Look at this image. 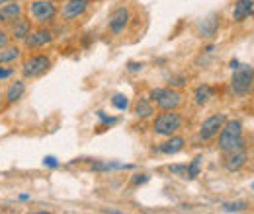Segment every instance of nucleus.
<instances>
[{"mask_svg":"<svg viewBox=\"0 0 254 214\" xmlns=\"http://www.w3.org/2000/svg\"><path fill=\"white\" fill-rule=\"evenodd\" d=\"M28 18L37 26H49L59 16V6L55 0H32L26 8Z\"/></svg>","mask_w":254,"mask_h":214,"instance_id":"f257e3e1","label":"nucleus"},{"mask_svg":"<svg viewBox=\"0 0 254 214\" xmlns=\"http://www.w3.org/2000/svg\"><path fill=\"white\" fill-rule=\"evenodd\" d=\"M241 148H245L241 121H237V119L225 121L221 132H219V150L223 154H229L235 152V150H241Z\"/></svg>","mask_w":254,"mask_h":214,"instance_id":"f03ea898","label":"nucleus"},{"mask_svg":"<svg viewBox=\"0 0 254 214\" xmlns=\"http://www.w3.org/2000/svg\"><path fill=\"white\" fill-rule=\"evenodd\" d=\"M53 66V61L49 55L45 53H30L26 59H22V66H20V72H22V78L24 80H35V78H41L43 74H47Z\"/></svg>","mask_w":254,"mask_h":214,"instance_id":"7ed1b4c3","label":"nucleus"},{"mask_svg":"<svg viewBox=\"0 0 254 214\" xmlns=\"http://www.w3.org/2000/svg\"><path fill=\"white\" fill-rule=\"evenodd\" d=\"M184 125V119L180 113H176V109H170V111H162L159 113L155 119H153V132L157 136H172L176 134Z\"/></svg>","mask_w":254,"mask_h":214,"instance_id":"20e7f679","label":"nucleus"},{"mask_svg":"<svg viewBox=\"0 0 254 214\" xmlns=\"http://www.w3.org/2000/svg\"><path fill=\"white\" fill-rule=\"evenodd\" d=\"M149 99L155 107H159L160 111H170V109H178L182 103V93L174 88H153L149 92Z\"/></svg>","mask_w":254,"mask_h":214,"instance_id":"39448f33","label":"nucleus"},{"mask_svg":"<svg viewBox=\"0 0 254 214\" xmlns=\"http://www.w3.org/2000/svg\"><path fill=\"white\" fill-rule=\"evenodd\" d=\"M254 82V68L251 64H239L231 78V90L237 95H247L253 90Z\"/></svg>","mask_w":254,"mask_h":214,"instance_id":"423d86ee","label":"nucleus"},{"mask_svg":"<svg viewBox=\"0 0 254 214\" xmlns=\"http://www.w3.org/2000/svg\"><path fill=\"white\" fill-rule=\"evenodd\" d=\"M55 35L53 31L49 30L47 26H37V28H32V31L28 33V37L22 41V49L26 51H39V49H45L53 43Z\"/></svg>","mask_w":254,"mask_h":214,"instance_id":"0eeeda50","label":"nucleus"},{"mask_svg":"<svg viewBox=\"0 0 254 214\" xmlns=\"http://www.w3.org/2000/svg\"><path fill=\"white\" fill-rule=\"evenodd\" d=\"M90 8V0H64L63 6L59 8V18L63 22H76L82 18Z\"/></svg>","mask_w":254,"mask_h":214,"instance_id":"6e6552de","label":"nucleus"},{"mask_svg":"<svg viewBox=\"0 0 254 214\" xmlns=\"http://www.w3.org/2000/svg\"><path fill=\"white\" fill-rule=\"evenodd\" d=\"M225 121H227V115H225V113H217V115L207 117L205 121L201 123V127H199V140H201V142L213 140V138L221 132Z\"/></svg>","mask_w":254,"mask_h":214,"instance_id":"1a4fd4ad","label":"nucleus"},{"mask_svg":"<svg viewBox=\"0 0 254 214\" xmlns=\"http://www.w3.org/2000/svg\"><path fill=\"white\" fill-rule=\"evenodd\" d=\"M129 20H131V12H129V8H126V6L116 8V10L110 14V18H108V31H110L112 35H120V33H124L127 28V24H129Z\"/></svg>","mask_w":254,"mask_h":214,"instance_id":"9d476101","label":"nucleus"},{"mask_svg":"<svg viewBox=\"0 0 254 214\" xmlns=\"http://www.w3.org/2000/svg\"><path fill=\"white\" fill-rule=\"evenodd\" d=\"M247 160H249V154H247L245 148H241V150H235V152L225 154L223 166H225V170H227V171L237 173V171H241V170L247 166Z\"/></svg>","mask_w":254,"mask_h":214,"instance_id":"9b49d317","label":"nucleus"},{"mask_svg":"<svg viewBox=\"0 0 254 214\" xmlns=\"http://www.w3.org/2000/svg\"><path fill=\"white\" fill-rule=\"evenodd\" d=\"M32 24H33V22L30 20V18H26V16L18 18L16 22H12V24L8 26V33H10L12 41L22 43V41L28 37V33L32 31Z\"/></svg>","mask_w":254,"mask_h":214,"instance_id":"f8f14e48","label":"nucleus"},{"mask_svg":"<svg viewBox=\"0 0 254 214\" xmlns=\"http://www.w3.org/2000/svg\"><path fill=\"white\" fill-rule=\"evenodd\" d=\"M26 90H28V86H26V80L24 78H18V80L10 82L8 88H6V92H4V103L6 105L18 103L26 95Z\"/></svg>","mask_w":254,"mask_h":214,"instance_id":"ddd939ff","label":"nucleus"},{"mask_svg":"<svg viewBox=\"0 0 254 214\" xmlns=\"http://www.w3.org/2000/svg\"><path fill=\"white\" fill-rule=\"evenodd\" d=\"M24 12H26V8H24L20 2L0 6V24H2V26H10V24L16 22L18 18H22Z\"/></svg>","mask_w":254,"mask_h":214,"instance_id":"4468645a","label":"nucleus"},{"mask_svg":"<svg viewBox=\"0 0 254 214\" xmlns=\"http://www.w3.org/2000/svg\"><path fill=\"white\" fill-rule=\"evenodd\" d=\"M184 144H186V140H184L182 136H176V134H172V136H168V138H166L162 144L155 146V148H153V152L172 156V154H178L180 150H184Z\"/></svg>","mask_w":254,"mask_h":214,"instance_id":"2eb2a0df","label":"nucleus"},{"mask_svg":"<svg viewBox=\"0 0 254 214\" xmlns=\"http://www.w3.org/2000/svg\"><path fill=\"white\" fill-rule=\"evenodd\" d=\"M219 16L217 14H211V16H207V18H203L199 24H197V33H199V37H203V39H209V37H213L215 33H217V28H219Z\"/></svg>","mask_w":254,"mask_h":214,"instance_id":"dca6fc26","label":"nucleus"},{"mask_svg":"<svg viewBox=\"0 0 254 214\" xmlns=\"http://www.w3.org/2000/svg\"><path fill=\"white\" fill-rule=\"evenodd\" d=\"M22 47L18 43H10L0 49V64H16L22 61Z\"/></svg>","mask_w":254,"mask_h":214,"instance_id":"f3484780","label":"nucleus"},{"mask_svg":"<svg viewBox=\"0 0 254 214\" xmlns=\"http://www.w3.org/2000/svg\"><path fill=\"white\" fill-rule=\"evenodd\" d=\"M254 12V0H237L233 6V20L243 22Z\"/></svg>","mask_w":254,"mask_h":214,"instance_id":"a211bd4d","label":"nucleus"},{"mask_svg":"<svg viewBox=\"0 0 254 214\" xmlns=\"http://www.w3.org/2000/svg\"><path fill=\"white\" fill-rule=\"evenodd\" d=\"M215 88L211 86V84H201V86H197L195 88V92H193V99H195V103L197 105H207L213 97H215Z\"/></svg>","mask_w":254,"mask_h":214,"instance_id":"6ab92c4d","label":"nucleus"},{"mask_svg":"<svg viewBox=\"0 0 254 214\" xmlns=\"http://www.w3.org/2000/svg\"><path fill=\"white\" fill-rule=\"evenodd\" d=\"M133 166L122 164V162H94L92 164V171L94 173H106V171H114V170H131Z\"/></svg>","mask_w":254,"mask_h":214,"instance_id":"aec40b11","label":"nucleus"},{"mask_svg":"<svg viewBox=\"0 0 254 214\" xmlns=\"http://www.w3.org/2000/svg\"><path fill=\"white\" fill-rule=\"evenodd\" d=\"M133 113H135L137 117L147 119V117H151V115L155 113V105L151 103L149 97H141V99H137V103H135V107H133Z\"/></svg>","mask_w":254,"mask_h":214,"instance_id":"412c9836","label":"nucleus"},{"mask_svg":"<svg viewBox=\"0 0 254 214\" xmlns=\"http://www.w3.org/2000/svg\"><path fill=\"white\" fill-rule=\"evenodd\" d=\"M201 173V158L197 156V158H193L190 164H186V177L184 179H197V175Z\"/></svg>","mask_w":254,"mask_h":214,"instance_id":"4be33fe9","label":"nucleus"},{"mask_svg":"<svg viewBox=\"0 0 254 214\" xmlns=\"http://www.w3.org/2000/svg\"><path fill=\"white\" fill-rule=\"evenodd\" d=\"M247 207H249L247 201H235V203H225L221 209L225 213H241V211H245Z\"/></svg>","mask_w":254,"mask_h":214,"instance_id":"5701e85b","label":"nucleus"},{"mask_svg":"<svg viewBox=\"0 0 254 214\" xmlns=\"http://www.w3.org/2000/svg\"><path fill=\"white\" fill-rule=\"evenodd\" d=\"M112 105H114L116 109H120V111H126L127 107H129V99H127L126 95H122V93H116V95L112 97Z\"/></svg>","mask_w":254,"mask_h":214,"instance_id":"b1692460","label":"nucleus"},{"mask_svg":"<svg viewBox=\"0 0 254 214\" xmlns=\"http://www.w3.org/2000/svg\"><path fill=\"white\" fill-rule=\"evenodd\" d=\"M14 74H16V68H14V66H10V64H0V82L12 78Z\"/></svg>","mask_w":254,"mask_h":214,"instance_id":"393cba45","label":"nucleus"},{"mask_svg":"<svg viewBox=\"0 0 254 214\" xmlns=\"http://www.w3.org/2000/svg\"><path fill=\"white\" fill-rule=\"evenodd\" d=\"M186 84V76L184 74H178V76H172L170 80H168V88H182Z\"/></svg>","mask_w":254,"mask_h":214,"instance_id":"a878e982","label":"nucleus"},{"mask_svg":"<svg viewBox=\"0 0 254 214\" xmlns=\"http://www.w3.org/2000/svg\"><path fill=\"white\" fill-rule=\"evenodd\" d=\"M168 171H170V173H174V175L186 177V164H174V166H170V168H168Z\"/></svg>","mask_w":254,"mask_h":214,"instance_id":"bb28decb","label":"nucleus"},{"mask_svg":"<svg viewBox=\"0 0 254 214\" xmlns=\"http://www.w3.org/2000/svg\"><path fill=\"white\" fill-rule=\"evenodd\" d=\"M96 115H98V117H100V121H102V125H100V127H106V125L110 127V125H116V123H118V119H116V117H110V115H106L104 111H98Z\"/></svg>","mask_w":254,"mask_h":214,"instance_id":"cd10ccee","label":"nucleus"},{"mask_svg":"<svg viewBox=\"0 0 254 214\" xmlns=\"http://www.w3.org/2000/svg\"><path fill=\"white\" fill-rule=\"evenodd\" d=\"M10 43H12V37H10L8 30L0 28V49H2V47H6V45H10Z\"/></svg>","mask_w":254,"mask_h":214,"instance_id":"c85d7f7f","label":"nucleus"},{"mask_svg":"<svg viewBox=\"0 0 254 214\" xmlns=\"http://www.w3.org/2000/svg\"><path fill=\"white\" fill-rule=\"evenodd\" d=\"M147 181H149V175L141 173V175H135V177L131 179V185H133V187H139V185H145Z\"/></svg>","mask_w":254,"mask_h":214,"instance_id":"c756f323","label":"nucleus"},{"mask_svg":"<svg viewBox=\"0 0 254 214\" xmlns=\"http://www.w3.org/2000/svg\"><path fill=\"white\" fill-rule=\"evenodd\" d=\"M143 62H127V70L129 72H139V70H143Z\"/></svg>","mask_w":254,"mask_h":214,"instance_id":"7c9ffc66","label":"nucleus"},{"mask_svg":"<svg viewBox=\"0 0 254 214\" xmlns=\"http://www.w3.org/2000/svg\"><path fill=\"white\" fill-rule=\"evenodd\" d=\"M43 164H45L47 168H57V166H59V162H57V158H53V156H47V158L43 160Z\"/></svg>","mask_w":254,"mask_h":214,"instance_id":"2f4dec72","label":"nucleus"},{"mask_svg":"<svg viewBox=\"0 0 254 214\" xmlns=\"http://www.w3.org/2000/svg\"><path fill=\"white\" fill-rule=\"evenodd\" d=\"M14 2H20V0H0V6H6V4H14Z\"/></svg>","mask_w":254,"mask_h":214,"instance_id":"473e14b6","label":"nucleus"},{"mask_svg":"<svg viewBox=\"0 0 254 214\" xmlns=\"http://www.w3.org/2000/svg\"><path fill=\"white\" fill-rule=\"evenodd\" d=\"M229 66H231V68H233V70H235V68H237V66H239V61H237V59H233V61L229 62Z\"/></svg>","mask_w":254,"mask_h":214,"instance_id":"72a5a7b5","label":"nucleus"},{"mask_svg":"<svg viewBox=\"0 0 254 214\" xmlns=\"http://www.w3.org/2000/svg\"><path fill=\"white\" fill-rule=\"evenodd\" d=\"M215 51V45H209V47H205V53H213Z\"/></svg>","mask_w":254,"mask_h":214,"instance_id":"f704fd0d","label":"nucleus"},{"mask_svg":"<svg viewBox=\"0 0 254 214\" xmlns=\"http://www.w3.org/2000/svg\"><path fill=\"white\" fill-rule=\"evenodd\" d=\"M2 103H4V92L0 90V111H2Z\"/></svg>","mask_w":254,"mask_h":214,"instance_id":"c9c22d12","label":"nucleus"},{"mask_svg":"<svg viewBox=\"0 0 254 214\" xmlns=\"http://www.w3.org/2000/svg\"><path fill=\"white\" fill-rule=\"evenodd\" d=\"M253 189H254V183H253Z\"/></svg>","mask_w":254,"mask_h":214,"instance_id":"e433bc0d","label":"nucleus"}]
</instances>
